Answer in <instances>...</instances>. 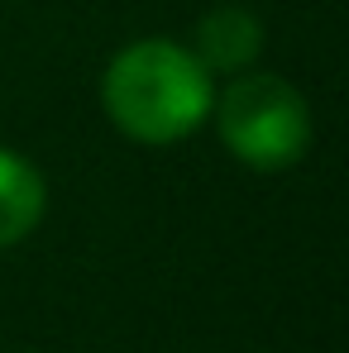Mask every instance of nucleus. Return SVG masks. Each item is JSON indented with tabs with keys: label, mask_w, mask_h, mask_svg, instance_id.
<instances>
[{
	"label": "nucleus",
	"mask_w": 349,
	"mask_h": 353,
	"mask_svg": "<svg viewBox=\"0 0 349 353\" xmlns=\"http://www.w3.org/2000/svg\"><path fill=\"white\" fill-rule=\"evenodd\" d=\"M101 105L134 143H177L211 119L216 86L191 48L173 39H139L111 58Z\"/></svg>",
	"instance_id": "1"
},
{
	"label": "nucleus",
	"mask_w": 349,
	"mask_h": 353,
	"mask_svg": "<svg viewBox=\"0 0 349 353\" xmlns=\"http://www.w3.org/2000/svg\"><path fill=\"white\" fill-rule=\"evenodd\" d=\"M220 143L254 172H283L301 163L311 148V105L301 91L273 77V72H249L234 77L211 105Z\"/></svg>",
	"instance_id": "2"
},
{
	"label": "nucleus",
	"mask_w": 349,
	"mask_h": 353,
	"mask_svg": "<svg viewBox=\"0 0 349 353\" xmlns=\"http://www.w3.org/2000/svg\"><path fill=\"white\" fill-rule=\"evenodd\" d=\"M206 72H244L263 53V24L244 5H220L196 24V48H191Z\"/></svg>",
	"instance_id": "3"
},
{
	"label": "nucleus",
	"mask_w": 349,
	"mask_h": 353,
	"mask_svg": "<svg viewBox=\"0 0 349 353\" xmlns=\"http://www.w3.org/2000/svg\"><path fill=\"white\" fill-rule=\"evenodd\" d=\"M48 210V181L44 172L15 153V148H0V248H15L39 230Z\"/></svg>",
	"instance_id": "4"
}]
</instances>
